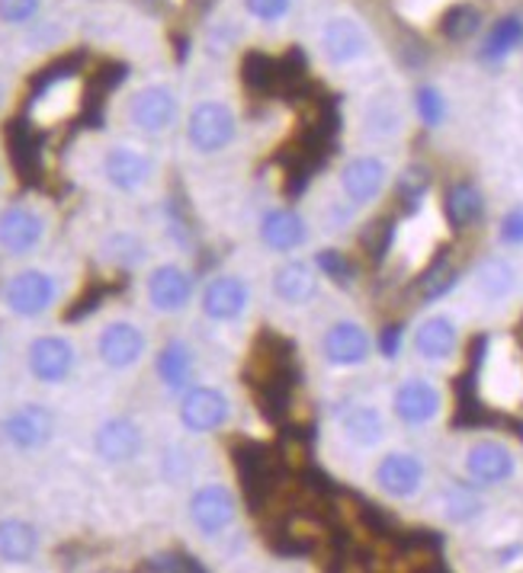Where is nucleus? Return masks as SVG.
Here are the masks:
<instances>
[{
    "mask_svg": "<svg viewBox=\"0 0 523 573\" xmlns=\"http://www.w3.org/2000/svg\"><path fill=\"white\" fill-rule=\"evenodd\" d=\"M27 363H30V372L35 382H42V385H62L64 378L71 375V368H74V346H71V340L55 336V333L35 336L30 343Z\"/></svg>",
    "mask_w": 523,
    "mask_h": 573,
    "instance_id": "7",
    "label": "nucleus"
},
{
    "mask_svg": "<svg viewBox=\"0 0 523 573\" xmlns=\"http://www.w3.org/2000/svg\"><path fill=\"white\" fill-rule=\"evenodd\" d=\"M475 289L489 302H504L517 289V270L507 260L492 257V260L479 263V270H475Z\"/></svg>",
    "mask_w": 523,
    "mask_h": 573,
    "instance_id": "26",
    "label": "nucleus"
},
{
    "mask_svg": "<svg viewBox=\"0 0 523 573\" xmlns=\"http://www.w3.org/2000/svg\"><path fill=\"white\" fill-rule=\"evenodd\" d=\"M414 103H418V113H421V119L428 122V125H440V122H443L447 106H443V96H440V91H433V87H421Z\"/></svg>",
    "mask_w": 523,
    "mask_h": 573,
    "instance_id": "34",
    "label": "nucleus"
},
{
    "mask_svg": "<svg viewBox=\"0 0 523 573\" xmlns=\"http://www.w3.org/2000/svg\"><path fill=\"white\" fill-rule=\"evenodd\" d=\"M78 100H81L78 81H59V84L45 87V93L32 103V119L39 125H55L78 110Z\"/></svg>",
    "mask_w": 523,
    "mask_h": 573,
    "instance_id": "25",
    "label": "nucleus"
},
{
    "mask_svg": "<svg viewBox=\"0 0 523 573\" xmlns=\"http://www.w3.org/2000/svg\"><path fill=\"white\" fill-rule=\"evenodd\" d=\"M389 180V170L379 157H353L343 170H340V186H343V196L353 202V206H370L372 199L386 189Z\"/></svg>",
    "mask_w": 523,
    "mask_h": 573,
    "instance_id": "18",
    "label": "nucleus"
},
{
    "mask_svg": "<svg viewBox=\"0 0 523 573\" xmlns=\"http://www.w3.org/2000/svg\"><path fill=\"white\" fill-rule=\"evenodd\" d=\"M318 267L328 272L331 279H338V282H347V279L353 275L350 260H347L340 250H321V253H318Z\"/></svg>",
    "mask_w": 523,
    "mask_h": 573,
    "instance_id": "35",
    "label": "nucleus"
},
{
    "mask_svg": "<svg viewBox=\"0 0 523 573\" xmlns=\"http://www.w3.org/2000/svg\"><path fill=\"white\" fill-rule=\"evenodd\" d=\"M399 340H401V331L399 327H386V333H382V353H386V360H396L399 356Z\"/></svg>",
    "mask_w": 523,
    "mask_h": 573,
    "instance_id": "38",
    "label": "nucleus"
},
{
    "mask_svg": "<svg viewBox=\"0 0 523 573\" xmlns=\"http://www.w3.org/2000/svg\"><path fill=\"white\" fill-rule=\"evenodd\" d=\"M55 295H59V285L49 272L23 270L10 275V282L3 289V304L17 317H39L55 304Z\"/></svg>",
    "mask_w": 523,
    "mask_h": 573,
    "instance_id": "2",
    "label": "nucleus"
},
{
    "mask_svg": "<svg viewBox=\"0 0 523 573\" xmlns=\"http://www.w3.org/2000/svg\"><path fill=\"white\" fill-rule=\"evenodd\" d=\"M247 302H250V289H247V282L242 275H218L203 292V314L209 321L225 324V321L242 317Z\"/></svg>",
    "mask_w": 523,
    "mask_h": 573,
    "instance_id": "19",
    "label": "nucleus"
},
{
    "mask_svg": "<svg viewBox=\"0 0 523 573\" xmlns=\"http://www.w3.org/2000/svg\"><path fill=\"white\" fill-rule=\"evenodd\" d=\"M39 551V532L27 519H0V561L30 564Z\"/></svg>",
    "mask_w": 523,
    "mask_h": 573,
    "instance_id": "23",
    "label": "nucleus"
},
{
    "mask_svg": "<svg viewBox=\"0 0 523 573\" xmlns=\"http://www.w3.org/2000/svg\"><path fill=\"white\" fill-rule=\"evenodd\" d=\"M440 27H443V35L450 42H465V39H472L475 32L482 30V13L472 3H457V7L447 10Z\"/></svg>",
    "mask_w": 523,
    "mask_h": 573,
    "instance_id": "30",
    "label": "nucleus"
},
{
    "mask_svg": "<svg viewBox=\"0 0 523 573\" xmlns=\"http://www.w3.org/2000/svg\"><path fill=\"white\" fill-rule=\"evenodd\" d=\"M318 292V279H315V270L308 263H283L277 272H274V295L279 302L286 304H306L308 299H315Z\"/></svg>",
    "mask_w": 523,
    "mask_h": 573,
    "instance_id": "24",
    "label": "nucleus"
},
{
    "mask_svg": "<svg viewBox=\"0 0 523 573\" xmlns=\"http://www.w3.org/2000/svg\"><path fill=\"white\" fill-rule=\"evenodd\" d=\"M318 49L331 64H353L370 55V32L353 17H331L318 32Z\"/></svg>",
    "mask_w": 523,
    "mask_h": 573,
    "instance_id": "4",
    "label": "nucleus"
},
{
    "mask_svg": "<svg viewBox=\"0 0 523 573\" xmlns=\"http://www.w3.org/2000/svg\"><path fill=\"white\" fill-rule=\"evenodd\" d=\"M440 513L450 522H472L475 515H482V500L469 493L465 487H450L440 497Z\"/></svg>",
    "mask_w": 523,
    "mask_h": 573,
    "instance_id": "31",
    "label": "nucleus"
},
{
    "mask_svg": "<svg viewBox=\"0 0 523 573\" xmlns=\"http://www.w3.org/2000/svg\"><path fill=\"white\" fill-rule=\"evenodd\" d=\"M52 433H55V417L42 404H23L13 414H7V420H3L7 442L13 449H23V452L42 449L52 439Z\"/></svg>",
    "mask_w": 523,
    "mask_h": 573,
    "instance_id": "9",
    "label": "nucleus"
},
{
    "mask_svg": "<svg viewBox=\"0 0 523 573\" xmlns=\"http://www.w3.org/2000/svg\"><path fill=\"white\" fill-rule=\"evenodd\" d=\"M501 238L507 243H523V206L511 209L501 221Z\"/></svg>",
    "mask_w": 523,
    "mask_h": 573,
    "instance_id": "36",
    "label": "nucleus"
},
{
    "mask_svg": "<svg viewBox=\"0 0 523 573\" xmlns=\"http://www.w3.org/2000/svg\"><path fill=\"white\" fill-rule=\"evenodd\" d=\"M125 116L139 132L161 135L177 122V93L171 91L167 84H148V87L132 93Z\"/></svg>",
    "mask_w": 523,
    "mask_h": 573,
    "instance_id": "3",
    "label": "nucleus"
},
{
    "mask_svg": "<svg viewBox=\"0 0 523 573\" xmlns=\"http://www.w3.org/2000/svg\"><path fill=\"white\" fill-rule=\"evenodd\" d=\"M457 346H460V331H457V324H453L450 317H443V314H433V317H428V321L414 331V350H418V356L428 360V363H443V360H450V356L457 353Z\"/></svg>",
    "mask_w": 523,
    "mask_h": 573,
    "instance_id": "20",
    "label": "nucleus"
},
{
    "mask_svg": "<svg viewBox=\"0 0 523 573\" xmlns=\"http://www.w3.org/2000/svg\"><path fill=\"white\" fill-rule=\"evenodd\" d=\"M447 215H450L453 228H465V225H472V221L482 215V192H479L472 183H460V186H453V189H450V196H447Z\"/></svg>",
    "mask_w": 523,
    "mask_h": 573,
    "instance_id": "29",
    "label": "nucleus"
},
{
    "mask_svg": "<svg viewBox=\"0 0 523 573\" xmlns=\"http://www.w3.org/2000/svg\"><path fill=\"white\" fill-rule=\"evenodd\" d=\"M45 238V218L30 206H10L0 211V250L23 257Z\"/></svg>",
    "mask_w": 523,
    "mask_h": 573,
    "instance_id": "12",
    "label": "nucleus"
},
{
    "mask_svg": "<svg viewBox=\"0 0 523 573\" xmlns=\"http://www.w3.org/2000/svg\"><path fill=\"white\" fill-rule=\"evenodd\" d=\"M238 135V119L232 113V106L218 103V100H203L189 110L186 119V138L193 145V152L218 154L225 152Z\"/></svg>",
    "mask_w": 523,
    "mask_h": 573,
    "instance_id": "1",
    "label": "nucleus"
},
{
    "mask_svg": "<svg viewBox=\"0 0 523 573\" xmlns=\"http://www.w3.org/2000/svg\"><path fill=\"white\" fill-rule=\"evenodd\" d=\"M343 436L360 446V449H376L386 439V417L379 414V407L372 404H353L350 410H343L340 417Z\"/></svg>",
    "mask_w": 523,
    "mask_h": 573,
    "instance_id": "22",
    "label": "nucleus"
},
{
    "mask_svg": "<svg viewBox=\"0 0 523 573\" xmlns=\"http://www.w3.org/2000/svg\"><path fill=\"white\" fill-rule=\"evenodd\" d=\"M517 471V458L507 446L501 442H475L469 452H465V475L475 483H485V487H494V483H504L514 478Z\"/></svg>",
    "mask_w": 523,
    "mask_h": 573,
    "instance_id": "15",
    "label": "nucleus"
},
{
    "mask_svg": "<svg viewBox=\"0 0 523 573\" xmlns=\"http://www.w3.org/2000/svg\"><path fill=\"white\" fill-rule=\"evenodd\" d=\"M145 346H148L145 333H142V327H135L132 321H113V324H106L100 331V336H96V356H100V363L116 368V372L142 363Z\"/></svg>",
    "mask_w": 523,
    "mask_h": 573,
    "instance_id": "6",
    "label": "nucleus"
},
{
    "mask_svg": "<svg viewBox=\"0 0 523 573\" xmlns=\"http://www.w3.org/2000/svg\"><path fill=\"white\" fill-rule=\"evenodd\" d=\"M228 417H232L228 397L209 385L189 388L181 400V423L189 433H216L228 423Z\"/></svg>",
    "mask_w": 523,
    "mask_h": 573,
    "instance_id": "8",
    "label": "nucleus"
},
{
    "mask_svg": "<svg viewBox=\"0 0 523 573\" xmlns=\"http://www.w3.org/2000/svg\"><path fill=\"white\" fill-rule=\"evenodd\" d=\"M238 515V503L235 493L222 483H206L189 497V519L203 535H222Z\"/></svg>",
    "mask_w": 523,
    "mask_h": 573,
    "instance_id": "5",
    "label": "nucleus"
},
{
    "mask_svg": "<svg viewBox=\"0 0 523 573\" xmlns=\"http://www.w3.org/2000/svg\"><path fill=\"white\" fill-rule=\"evenodd\" d=\"M42 0H0V23L7 27H23L39 13Z\"/></svg>",
    "mask_w": 523,
    "mask_h": 573,
    "instance_id": "32",
    "label": "nucleus"
},
{
    "mask_svg": "<svg viewBox=\"0 0 523 573\" xmlns=\"http://www.w3.org/2000/svg\"><path fill=\"white\" fill-rule=\"evenodd\" d=\"M145 292H148V302L157 314H181L193 299V279L181 267L164 263V267L152 270Z\"/></svg>",
    "mask_w": 523,
    "mask_h": 573,
    "instance_id": "16",
    "label": "nucleus"
},
{
    "mask_svg": "<svg viewBox=\"0 0 523 573\" xmlns=\"http://www.w3.org/2000/svg\"><path fill=\"white\" fill-rule=\"evenodd\" d=\"M370 333L363 331L360 324L353 321H338L331 324L325 340H321V353L325 360L338 368H353V365H363L370 360Z\"/></svg>",
    "mask_w": 523,
    "mask_h": 573,
    "instance_id": "13",
    "label": "nucleus"
},
{
    "mask_svg": "<svg viewBox=\"0 0 523 573\" xmlns=\"http://www.w3.org/2000/svg\"><path fill=\"white\" fill-rule=\"evenodd\" d=\"M93 452L106 465H125L142 452V426L129 417H110L93 433Z\"/></svg>",
    "mask_w": 523,
    "mask_h": 573,
    "instance_id": "11",
    "label": "nucleus"
},
{
    "mask_svg": "<svg viewBox=\"0 0 523 573\" xmlns=\"http://www.w3.org/2000/svg\"><path fill=\"white\" fill-rule=\"evenodd\" d=\"M523 42V20L521 17H501L494 23L489 35H485V45H482V59L485 61H501L507 59L517 45Z\"/></svg>",
    "mask_w": 523,
    "mask_h": 573,
    "instance_id": "28",
    "label": "nucleus"
},
{
    "mask_svg": "<svg viewBox=\"0 0 523 573\" xmlns=\"http://www.w3.org/2000/svg\"><path fill=\"white\" fill-rule=\"evenodd\" d=\"M260 238H264V243H267L270 250H277V253H289V250H296V247H302V243H306L308 238L306 221H302L296 211H289V209L267 211V215H264V221H260Z\"/></svg>",
    "mask_w": 523,
    "mask_h": 573,
    "instance_id": "21",
    "label": "nucleus"
},
{
    "mask_svg": "<svg viewBox=\"0 0 523 573\" xmlns=\"http://www.w3.org/2000/svg\"><path fill=\"white\" fill-rule=\"evenodd\" d=\"M0 103H3V84H0Z\"/></svg>",
    "mask_w": 523,
    "mask_h": 573,
    "instance_id": "39",
    "label": "nucleus"
},
{
    "mask_svg": "<svg viewBox=\"0 0 523 573\" xmlns=\"http://www.w3.org/2000/svg\"><path fill=\"white\" fill-rule=\"evenodd\" d=\"M376 483L392 500H411L424 487V465L411 452H389L376 465Z\"/></svg>",
    "mask_w": 523,
    "mask_h": 573,
    "instance_id": "10",
    "label": "nucleus"
},
{
    "mask_svg": "<svg viewBox=\"0 0 523 573\" xmlns=\"http://www.w3.org/2000/svg\"><path fill=\"white\" fill-rule=\"evenodd\" d=\"M103 177L110 186H116L123 192H135L154 177V160L139 148L116 145L103 154Z\"/></svg>",
    "mask_w": 523,
    "mask_h": 573,
    "instance_id": "14",
    "label": "nucleus"
},
{
    "mask_svg": "<svg viewBox=\"0 0 523 573\" xmlns=\"http://www.w3.org/2000/svg\"><path fill=\"white\" fill-rule=\"evenodd\" d=\"M443 407V397L433 388L428 378H408L396 388V397H392V410L401 423L408 426H424L431 423Z\"/></svg>",
    "mask_w": 523,
    "mask_h": 573,
    "instance_id": "17",
    "label": "nucleus"
},
{
    "mask_svg": "<svg viewBox=\"0 0 523 573\" xmlns=\"http://www.w3.org/2000/svg\"><path fill=\"white\" fill-rule=\"evenodd\" d=\"M157 378L164 382V388L171 392H181L189 385L193 378V350L181 343V340H171L161 356H157Z\"/></svg>",
    "mask_w": 523,
    "mask_h": 573,
    "instance_id": "27",
    "label": "nucleus"
},
{
    "mask_svg": "<svg viewBox=\"0 0 523 573\" xmlns=\"http://www.w3.org/2000/svg\"><path fill=\"white\" fill-rule=\"evenodd\" d=\"M428 174H424V170H421V167H411V170H408V174H404V177H401V192H404V196H414V199H418V196H421V192H424V189H428Z\"/></svg>",
    "mask_w": 523,
    "mask_h": 573,
    "instance_id": "37",
    "label": "nucleus"
},
{
    "mask_svg": "<svg viewBox=\"0 0 523 573\" xmlns=\"http://www.w3.org/2000/svg\"><path fill=\"white\" fill-rule=\"evenodd\" d=\"M293 3L296 0H245V10L260 23H277L283 17H289Z\"/></svg>",
    "mask_w": 523,
    "mask_h": 573,
    "instance_id": "33",
    "label": "nucleus"
}]
</instances>
